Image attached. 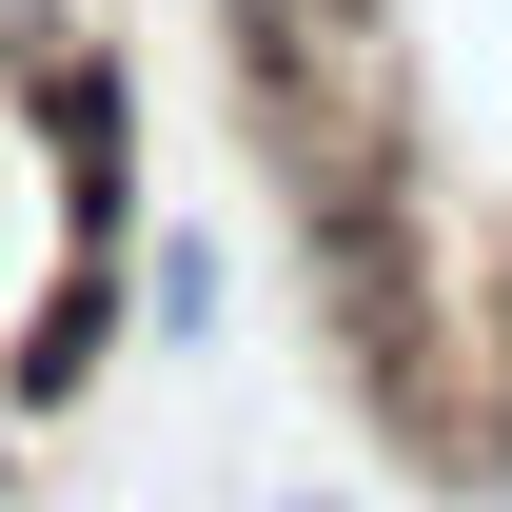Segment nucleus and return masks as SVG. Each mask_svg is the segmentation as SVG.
<instances>
[{
	"label": "nucleus",
	"instance_id": "obj_2",
	"mask_svg": "<svg viewBox=\"0 0 512 512\" xmlns=\"http://www.w3.org/2000/svg\"><path fill=\"white\" fill-rule=\"evenodd\" d=\"M296 296H316V355L355 375V414H375L394 453H434L453 434V394H434V355H453V276H434V217H414V178H375V197H296Z\"/></svg>",
	"mask_w": 512,
	"mask_h": 512
},
{
	"label": "nucleus",
	"instance_id": "obj_7",
	"mask_svg": "<svg viewBox=\"0 0 512 512\" xmlns=\"http://www.w3.org/2000/svg\"><path fill=\"white\" fill-rule=\"evenodd\" d=\"M276 512H335V493H276Z\"/></svg>",
	"mask_w": 512,
	"mask_h": 512
},
{
	"label": "nucleus",
	"instance_id": "obj_5",
	"mask_svg": "<svg viewBox=\"0 0 512 512\" xmlns=\"http://www.w3.org/2000/svg\"><path fill=\"white\" fill-rule=\"evenodd\" d=\"M60 40H99V0H0V79H20V60H60Z\"/></svg>",
	"mask_w": 512,
	"mask_h": 512
},
{
	"label": "nucleus",
	"instance_id": "obj_1",
	"mask_svg": "<svg viewBox=\"0 0 512 512\" xmlns=\"http://www.w3.org/2000/svg\"><path fill=\"white\" fill-rule=\"evenodd\" d=\"M237 60V138L276 197H375L414 178V40H394V0H276L217 40Z\"/></svg>",
	"mask_w": 512,
	"mask_h": 512
},
{
	"label": "nucleus",
	"instance_id": "obj_6",
	"mask_svg": "<svg viewBox=\"0 0 512 512\" xmlns=\"http://www.w3.org/2000/svg\"><path fill=\"white\" fill-rule=\"evenodd\" d=\"M237 20H276V0H217V40H237Z\"/></svg>",
	"mask_w": 512,
	"mask_h": 512
},
{
	"label": "nucleus",
	"instance_id": "obj_4",
	"mask_svg": "<svg viewBox=\"0 0 512 512\" xmlns=\"http://www.w3.org/2000/svg\"><path fill=\"white\" fill-rule=\"evenodd\" d=\"M217 316H237V256L197 237V217L138 237V335H158V355H217Z\"/></svg>",
	"mask_w": 512,
	"mask_h": 512
},
{
	"label": "nucleus",
	"instance_id": "obj_3",
	"mask_svg": "<svg viewBox=\"0 0 512 512\" xmlns=\"http://www.w3.org/2000/svg\"><path fill=\"white\" fill-rule=\"evenodd\" d=\"M0 119L40 138L60 237H138V40H60V60L0 79Z\"/></svg>",
	"mask_w": 512,
	"mask_h": 512
}]
</instances>
